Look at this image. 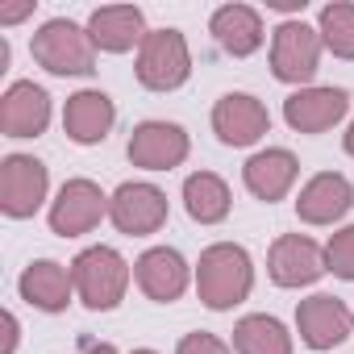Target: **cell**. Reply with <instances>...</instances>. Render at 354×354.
I'll list each match as a JSON object with an SVG mask.
<instances>
[{"label":"cell","instance_id":"cell-10","mask_svg":"<svg viewBox=\"0 0 354 354\" xmlns=\"http://www.w3.org/2000/svg\"><path fill=\"white\" fill-rule=\"evenodd\" d=\"M267 271H271V279H275L279 288H308V283H317L329 267H325V250H321L313 238H304V234H283V238H275V246H271V254H267Z\"/></svg>","mask_w":354,"mask_h":354},{"label":"cell","instance_id":"cell-31","mask_svg":"<svg viewBox=\"0 0 354 354\" xmlns=\"http://www.w3.org/2000/svg\"><path fill=\"white\" fill-rule=\"evenodd\" d=\"M133 354H154V350H133Z\"/></svg>","mask_w":354,"mask_h":354},{"label":"cell","instance_id":"cell-19","mask_svg":"<svg viewBox=\"0 0 354 354\" xmlns=\"http://www.w3.org/2000/svg\"><path fill=\"white\" fill-rule=\"evenodd\" d=\"M88 34L100 50L125 55V50L146 42V21H142V9H133V5H104V9L92 13Z\"/></svg>","mask_w":354,"mask_h":354},{"label":"cell","instance_id":"cell-5","mask_svg":"<svg viewBox=\"0 0 354 354\" xmlns=\"http://www.w3.org/2000/svg\"><path fill=\"white\" fill-rule=\"evenodd\" d=\"M46 188H50V175L34 154H9L0 162V213L5 217H17V221L34 217L46 201Z\"/></svg>","mask_w":354,"mask_h":354},{"label":"cell","instance_id":"cell-24","mask_svg":"<svg viewBox=\"0 0 354 354\" xmlns=\"http://www.w3.org/2000/svg\"><path fill=\"white\" fill-rule=\"evenodd\" d=\"M321 42L337 55V59H354V5L337 0V5L321 9Z\"/></svg>","mask_w":354,"mask_h":354},{"label":"cell","instance_id":"cell-9","mask_svg":"<svg viewBox=\"0 0 354 354\" xmlns=\"http://www.w3.org/2000/svg\"><path fill=\"white\" fill-rule=\"evenodd\" d=\"M109 217L129 238L158 234L162 221H167V196L154 184H121L113 192V201H109Z\"/></svg>","mask_w":354,"mask_h":354},{"label":"cell","instance_id":"cell-8","mask_svg":"<svg viewBox=\"0 0 354 354\" xmlns=\"http://www.w3.org/2000/svg\"><path fill=\"white\" fill-rule=\"evenodd\" d=\"M129 162L142 171H171L188 158V133L175 121H142L125 146Z\"/></svg>","mask_w":354,"mask_h":354},{"label":"cell","instance_id":"cell-30","mask_svg":"<svg viewBox=\"0 0 354 354\" xmlns=\"http://www.w3.org/2000/svg\"><path fill=\"white\" fill-rule=\"evenodd\" d=\"M342 142H346V154H354V121H350V129H346V138H342Z\"/></svg>","mask_w":354,"mask_h":354},{"label":"cell","instance_id":"cell-20","mask_svg":"<svg viewBox=\"0 0 354 354\" xmlns=\"http://www.w3.org/2000/svg\"><path fill=\"white\" fill-rule=\"evenodd\" d=\"M21 300H30L34 308H42V313H63L67 304H71V292H75V283H71V271L63 267V263H55V259H38V263H30L26 271H21Z\"/></svg>","mask_w":354,"mask_h":354},{"label":"cell","instance_id":"cell-21","mask_svg":"<svg viewBox=\"0 0 354 354\" xmlns=\"http://www.w3.org/2000/svg\"><path fill=\"white\" fill-rule=\"evenodd\" d=\"M209 30H213L217 46L225 55H234V59H246V55H254L263 46V17L250 5H225V9H217L213 21H209Z\"/></svg>","mask_w":354,"mask_h":354},{"label":"cell","instance_id":"cell-12","mask_svg":"<svg viewBox=\"0 0 354 354\" xmlns=\"http://www.w3.org/2000/svg\"><path fill=\"white\" fill-rule=\"evenodd\" d=\"M350 109V96L342 88H296L283 100V121L296 133H325L333 129Z\"/></svg>","mask_w":354,"mask_h":354},{"label":"cell","instance_id":"cell-2","mask_svg":"<svg viewBox=\"0 0 354 354\" xmlns=\"http://www.w3.org/2000/svg\"><path fill=\"white\" fill-rule=\"evenodd\" d=\"M71 283L80 292V300L92 313H109L125 300L129 288V263L113 250V246H88L84 254H75L71 263Z\"/></svg>","mask_w":354,"mask_h":354},{"label":"cell","instance_id":"cell-6","mask_svg":"<svg viewBox=\"0 0 354 354\" xmlns=\"http://www.w3.org/2000/svg\"><path fill=\"white\" fill-rule=\"evenodd\" d=\"M321 30L304 21H283L271 38V71L283 84H308L321 67Z\"/></svg>","mask_w":354,"mask_h":354},{"label":"cell","instance_id":"cell-7","mask_svg":"<svg viewBox=\"0 0 354 354\" xmlns=\"http://www.w3.org/2000/svg\"><path fill=\"white\" fill-rule=\"evenodd\" d=\"M104 213H109V196L92 180H67L59 188V201L50 205V230L59 238H80L92 234Z\"/></svg>","mask_w":354,"mask_h":354},{"label":"cell","instance_id":"cell-27","mask_svg":"<svg viewBox=\"0 0 354 354\" xmlns=\"http://www.w3.org/2000/svg\"><path fill=\"white\" fill-rule=\"evenodd\" d=\"M13 346H17V317L5 313V350H0V354H13Z\"/></svg>","mask_w":354,"mask_h":354},{"label":"cell","instance_id":"cell-18","mask_svg":"<svg viewBox=\"0 0 354 354\" xmlns=\"http://www.w3.org/2000/svg\"><path fill=\"white\" fill-rule=\"evenodd\" d=\"M113 117H117L113 100H109L104 92H96V88H84V92L67 96V109H63V133H67L71 142H80V146H96V142L109 138Z\"/></svg>","mask_w":354,"mask_h":354},{"label":"cell","instance_id":"cell-13","mask_svg":"<svg viewBox=\"0 0 354 354\" xmlns=\"http://www.w3.org/2000/svg\"><path fill=\"white\" fill-rule=\"evenodd\" d=\"M213 129L225 146H254L271 129V117L250 92H225L213 109Z\"/></svg>","mask_w":354,"mask_h":354},{"label":"cell","instance_id":"cell-1","mask_svg":"<svg viewBox=\"0 0 354 354\" xmlns=\"http://www.w3.org/2000/svg\"><path fill=\"white\" fill-rule=\"evenodd\" d=\"M254 288V267L250 254L234 242H217L201 254L196 263V292L213 313H225L234 304H242Z\"/></svg>","mask_w":354,"mask_h":354},{"label":"cell","instance_id":"cell-4","mask_svg":"<svg viewBox=\"0 0 354 354\" xmlns=\"http://www.w3.org/2000/svg\"><path fill=\"white\" fill-rule=\"evenodd\" d=\"M138 84L150 92H175L192 75V55L180 30H150L138 46Z\"/></svg>","mask_w":354,"mask_h":354},{"label":"cell","instance_id":"cell-11","mask_svg":"<svg viewBox=\"0 0 354 354\" xmlns=\"http://www.w3.org/2000/svg\"><path fill=\"white\" fill-rule=\"evenodd\" d=\"M350 321L354 317L346 313V304L337 296H325V292H317V296L296 304V329H300V342L308 350H333L337 342H346L350 337Z\"/></svg>","mask_w":354,"mask_h":354},{"label":"cell","instance_id":"cell-25","mask_svg":"<svg viewBox=\"0 0 354 354\" xmlns=\"http://www.w3.org/2000/svg\"><path fill=\"white\" fill-rule=\"evenodd\" d=\"M325 267L337 275V279H354V225L337 230L325 246Z\"/></svg>","mask_w":354,"mask_h":354},{"label":"cell","instance_id":"cell-29","mask_svg":"<svg viewBox=\"0 0 354 354\" xmlns=\"http://www.w3.org/2000/svg\"><path fill=\"white\" fill-rule=\"evenodd\" d=\"M84 354H117V350H113L109 342H88V346H84Z\"/></svg>","mask_w":354,"mask_h":354},{"label":"cell","instance_id":"cell-17","mask_svg":"<svg viewBox=\"0 0 354 354\" xmlns=\"http://www.w3.org/2000/svg\"><path fill=\"white\" fill-rule=\"evenodd\" d=\"M296 175H300L296 154H292V150H279V146L250 154L246 167H242V180H246L250 196H259V201H267V205H275V201H283V196L292 192Z\"/></svg>","mask_w":354,"mask_h":354},{"label":"cell","instance_id":"cell-26","mask_svg":"<svg viewBox=\"0 0 354 354\" xmlns=\"http://www.w3.org/2000/svg\"><path fill=\"white\" fill-rule=\"evenodd\" d=\"M175 354H230V346H225L221 337L196 329V333H188V337L180 342V350H175Z\"/></svg>","mask_w":354,"mask_h":354},{"label":"cell","instance_id":"cell-15","mask_svg":"<svg viewBox=\"0 0 354 354\" xmlns=\"http://www.w3.org/2000/svg\"><path fill=\"white\" fill-rule=\"evenodd\" d=\"M133 279H138V288H142L154 304H171V300H180L184 288H188V263H184L180 250L154 246V250H146V254L133 263Z\"/></svg>","mask_w":354,"mask_h":354},{"label":"cell","instance_id":"cell-23","mask_svg":"<svg viewBox=\"0 0 354 354\" xmlns=\"http://www.w3.org/2000/svg\"><path fill=\"white\" fill-rule=\"evenodd\" d=\"M234 350L238 354H292V333L275 317L250 313L234 325Z\"/></svg>","mask_w":354,"mask_h":354},{"label":"cell","instance_id":"cell-16","mask_svg":"<svg viewBox=\"0 0 354 354\" xmlns=\"http://www.w3.org/2000/svg\"><path fill=\"white\" fill-rule=\"evenodd\" d=\"M50 125V96L46 88L21 80L0 96V129L5 138H38Z\"/></svg>","mask_w":354,"mask_h":354},{"label":"cell","instance_id":"cell-22","mask_svg":"<svg viewBox=\"0 0 354 354\" xmlns=\"http://www.w3.org/2000/svg\"><path fill=\"white\" fill-rule=\"evenodd\" d=\"M184 209L201 225L225 221L230 217V188H225V180H221V175H213V171L188 175V180H184Z\"/></svg>","mask_w":354,"mask_h":354},{"label":"cell","instance_id":"cell-3","mask_svg":"<svg viewBox=\"0 0 354 354\" xmlns=\"http://www.w3.org/2000/svg\"><path fill=\"white\" fill-rule=\"evenodd\" d=\"M38 67H46L50 75H92L96 71V42L88 30H80L67 17L46 21L34 42H30Z\"/></svg>","mask_w":354,"mask_h":354},{"label":"cell","instance_id":"cell-28","mask_svg":"<svg viewBox=\"0 0 354 354\" xmlns=\"http://www.w3.org/2000/svg\"><path fill=\"white\" fill-rule=\"evenodd\" d=\"M30 13H34V5H13V9H0V21H21Z\"/></svg>","mask_w":354,"mask_h":354},{"label":"cell","instance_id":"cell-14","mask_svg":"<svg viewBox=\"0 0 354 354\" xmlns=\"http://www.w3.org/2000/svg\"><path fill=\"white\" fill-rule=\"evenodd\" d=\"M350 205H354L350 180H346V175H333V171H321V175H313V180L300 188L296 217L304 225H333V221H342L350 213Z\"/></svg>","mask_w":354,"mask_h":354}]
</instances>
